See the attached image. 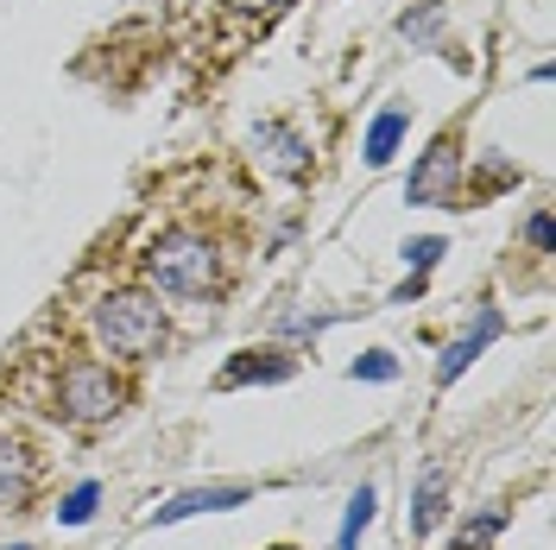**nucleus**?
<instances>
[{
	"label": "nucleus",
	"mask_w": 556,
	"mask_h": 550,
	"mask_svg": "<svg viewBox=\"0 0 556 550\" xmlns=\"http://www.w3.org/2000/svg\"><path fill=\"white\" fill-rule=\"evenodd\" d=\"M89 323H96V342L121 361H146L165 348V304L152 291H108Z\"/></svg>",
	"instance_id": "f03ea898"
},
{
	"label": "nucleus",
	"mask_w": 556,
	"mask_h": 550,
	"mask_svg": "<svg viewBox=\"0 0 556 550\" xmlns=\"http://www.w3.org/2000/svg\"><path fill=\"white\" fill-rule=\"evenodd\" d=\"M278 386V379H291V354H278V348H241L228 367H222V386Z\"/></svg>",
	"instance_id": "423d86ee"
},
{
	"label": "nucleus",
	"mask_w": 556,
	"mask_h": 550,
	"mask_svg": "<svg viewBox=\"0 0 556 550\" xmlns=\"http://www.w3.org/2000/svg\"><path fill=\"white\" fill-rule=\"evenodd\" d=\"M13 550H26V545H13Z\"/></svg>",
	"instance_id": "aec40b11"
},
{
	"label": "nucleus",
	"mask_w": 556,
	"mask_h": 550,
	"mask_svg": "<svg viewBox=\"0 0 556 550\" xmlns=\"http://www.w3.org/2000/svg\"><path fill=\"white\" fill-rule=\"evenodd\" d=\"M493 336H500V310L486 304L481 316H475V329H468V336H462V342H450V354H443V361H437V386H450V379L462 374V367H468V361H475V354H481V348L493 342Z\"/></svg>",
	"instance_id": "1a4fd4ad"
},
{
	"label": "nucleus",
	"mask_w": 556,
	"mask_h": 550,
	"mask_svg": "<svg viewBox=\"0 0 556 550\" xmlns=\"http://www.w3.org/2000/svg\"><path fill=\"white\" fill-rule=\"evenodd\" d=\"M374 507H380V500H374V487H354V493H348V518H342L336 550H361V532L374 525Z\"/></svg>",
	"instance_id": "f8f14e48"
},
{
	"label": "nucleus",
	"mask_w": 556,
	"mask_h": 550,
	"mask_svg": "<svg viewBox=\"0 0 556 550\" xmlns=\"http://www.w3.org/2000/svg\"><path fill=\"white\" fill-rule=\"evenodd\" d=\"M443 493H450V475H443V468H424V482H417V493H412V538L437 532V518H443Z\"/></svg>",
	"instance_id": "9b49d317"
},
{
	"label": "nucleus",
	"mask_w": 556,
	"mask_h": 550,
	"mask_svg": "<svg viewBox=\"0 0 556 550\" xmlns=\"http://www.w3.org/2000/svg\"><path fill=\"white\" fill-rule=\"evenodd\" d=\"M437 253H443V241H437V235H424V241H405V266H417V273H424V266H437Z\"/></svg>",
	"instance_id": "dca6fc26"
},
{
	"label": "nucleus",
	"mask_w": 556,
	"mask_h": 550,
	"mask_svg": "<svg viewBox=\"0 0 556 550\" xmlns=\"http://www.w3.org/2000/svg\"><path fill=\"white\" fill-rule=\"evenodd\" d=\"M278 550H291V545H278Z\"/></svg>",
	"instance_id": "412c9836"
},
{
	"label": "nucleus",
	"mask_w": 556,
	"mask_h": 550,
	"mask_svg": "<svg viewBox=\"0 0 556 550\" xmlns=\"http://www.w3.org/2000/svg\"><path fill=\"white\" fill-rule=\"evenodd\" d=\"M146 278L172 298H208L215 278H222V253L197 228H172V235H159L146 247Z\"/></svg>",
	"instance_id": "f257e3e1"
},
{
	"label": "nucleus",
	"mask_w": 556,
	"mask_h": 550,
	"mask_svg": "<svg viewBox=\"0 0 556 550\" xmlns=\"http://www.w3.org/2000/svg\"><path fill=\"white\" fill-rule=\"evenodd\" d=\"M235 7H241V13H278L285 0H235Z\"/></svg>",
	"instance_id": "6ab92c4d"
},
{
	"label": "nucleus",
	"mask_w": 556,
	"mask_h": 550,
	"mask_svg": "<svg viewBox=\"0 0 556 550\" xmlns=\"http://www.w3.org/2000/svg\"><path fill=\"white\" fill-rule=\"evenodd\" d=\"M96 507H102V482H83V487H70V500L58 507V518H64V525H89Z\"/></svg>",
	"instance_id": "ddd939ff"
},
{
	"label": "nucleus",
	"mask_w": 556,
	"mask_h": 550,
	"mask_svg": "<svg viewBox=\"0 0 556 550\" xmlns=\"http://www.w3.org/2000/svg\"><path fill=\"white\" fill-rule=\"evenodd\" d=\"M354 379H374V386H386V379H399V361L386 354V348H374V354H361L354 367H348Z\"/></svg>",
	"instance_id": "2eb2a0df"
},
{
	"label": "nucleus",
	"mask_w": 556,
	"mask_h": 550,
	"mask_svg": "<svg viewBox=\"0 0 556 550\" xmlns=\"http://www.w3.org/2000/svg\"><path fill=\"white\" fill-rule=\"evenodd\" d=\"M437 20H443V7H424L417 20H412V13L399 20V33H405V38H430V33H437Z\"/></svg>",
	"instance_id": "f3484780"
},
{
	"label": "nucleus",
	"mask_w": 556,
	"mask_h": 550,
	"mask_svg": "<svg viewBox=\"0 0 556 550\" xmlns=\"http://www.w3.org/2000/svg\"><path fill=\"white\" fill-rule=\"evenodd\" d=\"M121 405H127V386H121V374L108 361H70L64 379H58V412L70 424H83V430L108 424Z\"/></svg>",
	"instance_id": "7ed1b4c3"
},
{
	"label": "nucleus",
	"mask_w": 556,
	"mask_h": 550,
	"mask_svg": "<svg viewBox=\"0 0 556 550\" xmlns=\"http://www.w3.org/2000/svg\"><path fill=\"white\" fill-rule=\"evenodd\" d=\"M500 525H506V513L493 507V513H481L475 525H468V532H462V538H455V550H486L493 538H500Z\"/></svg>",
	"instance_id": "4468645a"
},
{
	"label": "nucleus",
	"mask_w": 556,
	"mask_h": 550,
	"mask_svg": "<svg viewBox=\"0 0 556 550\" xmlns=\"http://www.w3.org/2000/svg\"><path fill=\"white\" fill-rule=\"evenodd\" d=\"M253 146L266 152V165H273L278 177H304V172H311V146L291 134V127H260Z\"/></svg>",
	"instance_id": "6e6552de"
},
{
	"label": "nucleus",
	"mask_w": 556,
	"mask_h": 550,
	"mask_svg": "<svg viewBox=\"0 0 556 550\" xmlns=\"http://www.w3.org/2000/svg\"><path fill=\"white\" fill-rule=\"evenodd\" d=\"M405 134H412V114H405V108H380L374 127H367V139H361L367 165H392V152L405 146Z\"/></svg>",
	"instance_id": "9d476101"
},
{
	"label": "nucleus",
	"mask_w": 556,
	"mask_h": 550,
	"mask_svg": "<svg viewBox=\"0 0 556 550\" xmlns=\"http://www.w3.org/2000/svg\"><path fill=\"white\" fill-rule=\"evenodd\" d=\"M525 235H531V247H538V253H551V241H556L551 215H531V228H525Z\"/></svg>",
	"instance_id": "a211bd4d"
},
{
	"label": "nucleus",
	"mask_w": 556,
	"mask_h": 550,
	"mask_svg": "<svg viewBox=\"0 0 556 550\" xmlns=\"http://www.w3.org/2000/svg\"><path fill=\"white\" fill-rule=\"evenodd\" d=\"M33 482H38L33 455L20 443H0V513H20L33 500Z\"/></svg>",
	"instance_id": "0eeeda50"
},
{
	"label": "nucleus",
	"mask_w": 556,
	"mask_h": 550,
	"mask_svg": "<svg viewBox=\"0 0 556 550\" xmlns=\"http://www.w3.org/2000/svg\"><path fill=\"white\" fill-rule=\"evenodd\" d=\"M253 500V487L241 482H222V487H190V493H177V500H165L159 513H152V525H177V518H197V513H228V507H247Z\"/></svg>",
	"instance_id": "39448f33"
},
{
	"label": "nucleus",
	"mask_w": 556,
	"mask_h": 550,
	"mask_svg": "<svg viewBox=\"0 0 556 550\" xmlns=\"http://www.w3.org/2000/svg\"><path fill=\"white\" fill-rule=\"evenodd\" d=\"M455 184H462V152H455V134H443L424 152V165L412 172L405 197L412 203H455Z\"/></svg>",
	"instance_id": "20e7f679"
}]
</instances>
